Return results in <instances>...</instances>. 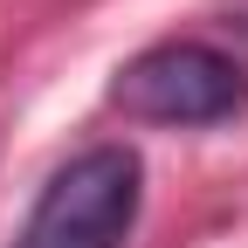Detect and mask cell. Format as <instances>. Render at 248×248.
Wrapping results in <instances>:
<instances>
[{
    "mask_svg": "<svg viewBox=\"0 0 248 248\" xmlns=\"http://www.w3.org/2000/svg\"><path fill=\"white\" fill-rule=\"evenodd\" d=\"M145 200V166L131 145H90L28 207L14 248H124Z\"/></svg>",
    "mask_w": 248,
    "mask_h": 248,
    "instance_id": "obj_1",
    "label": "cell"
},
{
    "mask_svg": "<svg viewBox=\"0 0 248 248\" xmlns=\"http://www.w3.org/2000/svg\"><path fill=\"white\" fill-rule=\"evenodd\" d=\"M110 104L138 124H221L248 104V69L214 42H159L117 69Z\"/></svg>",
    "mask_w": 248,
    "mask_h": 248,
    "instance_id": "obj_2",
    "label": "cell"
}]
</instances>
